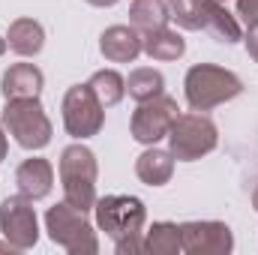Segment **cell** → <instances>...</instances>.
<instances>
[{
  "mask_svg": "<svg viewBox=\"0 0 258 255\" xmlns=\"http://www.w3.org/2000/svg\"><path fill=\"white\" fill-rule=\"evenodd\" d=\"M6 156V138H3V132H0V159Z\"/></svg>",
  "mask_w": 258,
  "mask_h": 255,
  "instance_id": "cell-26",
  "label": "cell"
},
{
  "mask_svg": "<svg viewBox=\"0 0 258 255\" xmlns=\"http://www.w3.org/2000/svg\"><path fill=\"white\" fill-rule=\"evenodd\" d=\"M237 12L243 15V21L252 27V24H258V0H240L237 3Z\"/></svg>",
  "mask_w": 258,
  "mask_h": 255,
  "instance_id": "cell-23",
  "label": "cell"
},
{
  "mask_svg": "<svg viewBox=\"0 0 258 255\" xmlns=\"http://www.w3.org/2000/svg\"><path fill=\"white\" fill-rule=\"evenodd\" d=\"M63 120L69 135L75 138H87L102 126V102L96 99V93L90 90V84H78L66 93L63 102Z\"/></svg>",
  "mask_w": 258,
  "mask_h": 255,
  "instance_id": "cell-7",
  "label": "cell"
},
{
  "mask_svg": "<svg viewBox=\"0 0 258 255\" xmlns=\"http://www.w3.org/2000/svg\"><path fill=\"white\" fill-rule=\"evenodd\" d=\"M168 18H174L180 27L198 30L207 21V0H171L168 3Z\"/></svg>",
  "mask_w": 258,
  "mask_h": 255,
  "instance_id": "cell-18",
  "label": "cell"
},
{
  "mask_svg": "<svg viewBox=\"0 0 258 255\" xmlns=\"http://www.w3.org/2000/svg\"><path fill=\"white\" fill-rule=\"evenodd\" d=\"M216 3H222V0H216Z\"/></svg>",
  "mask_w": 258,
  "mask_h": 255,
  "instance_id": "cell-29",
  "label": "cell"
},
{
  "mask_svg": "<svg viewBox=\"0 0 258 255\" xmlns=\"http://www.w3.org/2000/svg\"><path fill=\"white\" fill-rule=\"evenodd\" d=\"M180 246L186 252H228L231 231L222 222H186L180 225Z\"/></svg>",
  "mask_w": 258,
  "mask_h": 255,
  "instance_id": "cell-10",
  "label": "cell"
},
{
  "mask_svg": "<svg viewBox=\"0 0 258 255\" xmlns=\"http://www.w3.org/2000/svg\"><path fill=\"white\" fill-rule=\"evenodd\" d=\"M15 180H18V189H21L24 198L36 201V198H45V195L51 192L54 174H51V165H48L45 159H27V162L18 168Z\"/></svg>",
  "mask_w": 258,
  "mask_h": 255,
  "instance_id": "cell-11",
  "label": "cell"
},
{
  "mask_svg": "<svg viewBox=\"0 0 258 255\" xmlns=\"http://www.w3.org/2000/svg\"><path fill=\"white\" fill-rule=\"evenodd\" d=\"M0 54H3V39H0Z\"/></svg>",
  "mask_w": 258,
  "mask_h": 255,
  "instance_id": "cell-27",
  "label": "cell"
},
{
  "mask_svg": "<svg viewBox=\"0 0 258 255\" xmlns=\"http://www.w3.org/2000/svg\"><path fill=\"white\" fill-rule=\"evenodd\" d=\"M237 93H240V78L219 69V66L201 63L189 69V75H186V99L198 111H207V108H213Z\"/></svg>",
  "mask_w": 258,
  "mask_h": 255,
  "instance_id": "cell-3",
  "label": "cell"
},
{
  "mask_svg": "<svg viewBox=\"0 0 258 255\" xmlns=\"http://www.w3.org/2000/svg\"><path fill=\"white\" fill-rule=\"evenodd\" d=\"M93 6H111V3H117V0H90Z\"/></svg>",
  "mask_w": 258,
  "mask_h": 255,
  "instance_id": "cell-25",
  "label": "cell"
},
{
  "mask_svg": "<svg viewBox=\"0 0 258 255\" xmlns=\"http://www.w3.org/2000/svg\"><path fill=\"white\" fill-rule=\"evenodd\" d=\"M141 51V39L135 36V30L129 27H111L102 33V54L114 63H123V60H135Z\"/></svg>",
  "mask_w": 258,
  "mask_h": 255,
  "instance_id": "cell-13",
  "label": "cell"
},
{
  "mask_svg": "<svg viewBox=\"0 0 258 255\" xmlns=\"http://www.w3.org/2000/svg\"><path fill=\"white\" fill-rule=\"evenodd\" d=\"M45 219H48L51 240L60 243L63 249H69V252H96V249H99L96 234H93V228H90L87 219H84V210L72 207L69 201L51 207Z\"/></svg>",
  "mask_w": 258,
  "mask_h": 255,
  "instance_id": "cell-5",
  "label": "cell"
},
{
  "mask_svg": "<svg viewBox=\"0 0 258 255\" xmlns=\"http://www.w3.org/2000/svg\"><path fill=\"white\" fill-rule=\"evenodd\" d=\"M171 135V153L183 162L198 159L201 153L216 147V126L204 117V114H183L174 117V123L168 129Z\"/></svg>",
  "mask_w": 258,
  "mask_h": 255,
  "instance_id": "cell-6",
  "label": "cell"
},
{
  "mask_svg": "<svg viewBox=\"0 0 258 255\" xmlns=\"http://www.w3.org/2000/svg\"><path fill=\"white\" fill-rule=\"evenodd\" d=\"M60 180L66 201L78 210H90L96 201V159L87 147H66L60 159Z\"/></svg>",
  "mask_w": 258,
  "mask_h": 255,
  "instance_id": "cell-2",
  "label": "cell"
},
{
  "mask_svg": "<svg viewBox=\"0 0 258 255\" xmlns=\"http://www.w3.org/2000/svg\"><path fill=\"white\" fill-rule=\"evenodd\" d=\"M177 117V105L174 99L168 96H153V99H144L141 108L135 111L132 117V135L144 144H153L159 141L162 135H168V129Z\"/></svg>",
  "mask_w": 258,
  "mask_h": 255,
  "instance_id": "cell-9",
  "label": "cell"
},
{
  "mask_svg": "<svg viewBox=\"0 0 258 255\" xmlns=\"http://www.w3.org/2000/svg\"><path fill=\"white\" fill-rule=\"evenodd\" d=\"M90 90L96 93V99L102 102V108H108V105L120 102V96H123V78H120L117 72H111V69L96 72V75L90 78Z\"/></svg>",
  "mask_w": 258,
  "mask_h": 255,
  "instance_id": "cell-20",
  "label": "cell"
},
{
  "mask_svg": "<svg viewBox=\"0 0 258 255\" xmlns=\"http://www.w3.org/2000/svg\"><path fill=\"white\" fill-rule=\"evenodd\" d=\"M246 45H249V54L258 60V24L249 27V36H246Z\"/></svg>",
  "mask_w": 258,
  "mask_h": 255,
  "instance_id": "cell-24",
  "label": "cell"
},
{
  "mask_svg": "<svg viewBox=\"0 0 258 255\" xmlns=\"http://www.w3.org/2000/svg\"><path fill=\"white\" fill-rule=\"evenodd\" d=\"M3 123L15 135V141L27 150H39L51 141V123L42 114V105L36 102V96L12 99L3 111Z\"/></svg>",
  "mask_w": 258,
  "mask_h": 255,
  "instance_id": "cell-4",
  "label": "cell"
},
{
  "mask_svg": "<svg viewBox=\"0 0 258 255\" xmlns=\"http://www.w3.org/2000/svg\"><path fill=\"white\" fill-rule=\"evenodd\" d=\"M150 252H177L180 249V228L177 225H171V222H156L153 228H150V234H147V243H144Z\"/></svg>",
  "mask_w": 258,
  "mask_h": 255,
  "instance_id": "cell-21",
  "label": "cell"
},
{
  "mask_svg": "<svg viewBox=\"0 0 258 255\" xmlns=\"http://www.w3.org/2000/svg\"><path fill=\"white\" fill-rule=\"evenodd\" d=\"M96 219L99 228L117 243V252L141 249L138 234L144 225V204L129 195H108L96 204Z\"/></svg>",
  "mask_w": 258,
  "mask_h": 255,
  "instance_id": "cell-1",
  "label": "cell"
},
{
  "mask_svg": "<svg viewBox=\"0 0 258 255\" xmlns=\"http://www.w3.org/2000/svg\"><path fill=\"white\" fill-rule=\"evenodd\" d=\"M255 210H258V192H255Z\"/></svg>",
  "mask_w": 258,
  "mask_h": 255,
  "instance_id": "cell-28",
  "label": "cell"
},
{
  "mask_svg": "<svg viewBox=\"0 0 258 255\" xmlns=\"http://www.w3.org/2000/svg\"><path fill=\"white\" fill-rule=\"evenodd\" d=\"M159 90H162V75L159 72H153V69H135L132 75H129V93L135 96V99H153V96H159Z\"/></svg>",
  "mask_w": 258,
  "mask_h": 255,
  "instance_id": "cell-22",
  "label": "cell"
},
{
  "mask_svg": "<svg viewBox=\"0 0 258 255\" xmlns=\"http://www.w3.org/2000/svg\"><path fill=\"white\" fill-rule=\"evenodd\" d=\"M9 45L18 51V54H36L42 48V27L30 18H21L12 24L9 30Z\"/></svg>",
  "mask_w": 258,
  "mask_h": 255,
  "instance_id": "cell-17",
  "label": "cell"
},
{
  "mask_svg": "<svg viewBox=\"0 0 258 255\" xmlns=\"http://www.w3.org/2000/svg\"><path fill=\"white\" fill-rule=\"evenodd\" d=\"M183 39L177 36V33H171V30H165V27H159V30H150L147 33V39H144V51L150 54V57H156V60H174V57H180L183 54Z\"/></svg>",
  "mask_w": 258,
  "mask_h": 255,
  "instance_id": "cell-15",
  "label": "cell"
},
{
  "mask_svg": "<svg viewBox=\"0 0 258 255\" xmlns=\"http://www.w3.org/2000/svg\"><path fill=\"white\" fill-rule=\"evenodd\" d=\"M171 165H174V159L168 156V153H162V150H147L141 159H138V177L144 180V183H150V186H162L168 177H171Z\"/></svg>",
  "mask_w": 258,
  "mask_h": 255,
  "instance_id": "cell-14",
  "label": "cell"
},
{
  "mask_svg": "<svg viewBox=\"0 0 258 255\" xmlns=\"http://www.w3.org/2000/svg\"><path fill=\"white\" fill-rule=\"evenodd\" d=\"M132 21L141 27V30H159L165 27L168 21V6L162 0H135L132 3Z\"/></svg>",
  "mask_w": 258,
  "mask_h": 255,
  "instance_id": "cell-19",
  "label": "cell"
},
{
  "mask_svg": "<svg viewBox=\"0 0 258 255\" xmlns=\"http://www.w3.org/2000/svg\"><path fill=\"white\" fill-rule=\"evenodd\" d=\"M204 27H207L219 42H237V39H240L237 21H234V18L225 12V6L216 3V0H207V21H204Z\"/></svg>",
  "mask_w": 258,
  "mask_h": 255,
  "instance_id": "cell-16",
  "label": "cell"
},
{
  "mask_svg": "<svg viewBox=\"0 0 258 255\" xmlns=\"http://www.w3.org/2000/svg\"><path fill=\"white\" fill-rule=\"evenodd\" d=\"M0 231L12 249H30L36 243V213L27 198H6L0 204Z\"/></svg>",
  "mask_w": 258,
  "mask_h": 255,
  "instance_id": "cell-8",
  "label": "cell"
},
{
  "mask_svg": "<svg viewBox=\"0 0 258 255\" xmlns=\"http://www.w3.org/2000/svg\"><path fill=\"white\" fill-rule=\"evenodd\" d=\"M42 87V72L33 63H18L3 75V93L6 99H30Z\"/></svg>",
  "mask_w": 258,
  "mask_h": 255,
  "instance_id": "cell-12",
  "label": "cell"
}]
</instances>
